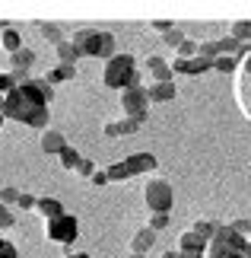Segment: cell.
<instances>
[{
    "instance_id": "6da1fadb",
    "label": "cell",
    "mask_w": 251,
    "mask_h": 258,
    "mask_svg": "<svg viewBox=\"0 0 251 258\" xmlns=\"http://www.w3.org/2000/svg\"><path fill=\"white\" fill-rule=\"evenodd\" d=\"M54 99V86L42 80H26L13 93L4 96V118L23 121L29 127H45L48 124V102Z\"/></svg>"
},
{
    "instance_id": "7a4b0ae2",
    "label": "cell",
    "mask_w": 251,
    "mask_h": 258,
    "mask_svg": "<svg viewBox=\"0 0 251 258\" xmlns=\"http://www.w3.org/2000/svg\"><path fill=\"white\" fill-rule=\"evenodd\" d=\"M70 42L76 45L79 57H105V61H112L118 54L115 51V35L105 32V29H76Z\"/></svg>"
},
{
    "instance_id": "3957f363",
    "label": "cell",
    "mask_w": 251,
    "mask_h": 258,
    "mask_svg": "<svg viewBox=\"0 0 251 258\" xmlns=\"http://www.w3.org/2000/svg\"><path fill=\"white\" fill-rule=\"evenodd\" d=\"M102 83L108 89H121V93L130 86H143V80H140V74H137V61L130 54H115L112 61L105 64Z\"/></svg>"
},
{
    "instance_id": "277c9868",
    "label": "cell",
    "mask_w": 251,
    "mask_h": 258,
    "mask_svg": "<svg viewBox=\"0 0 251 258\" xmlns=\"http://www.w3.org/2000/svg\"><path fill=\"white\" fill-rule=\"evenodd\" d=\"M156 169V156L153 153H130L124 160H118L115 166H108V182H127L134 175H143V172H153Z\"/></svg>"
},
{
    "instance_id": "5b68a950",
    "label": "cell",
    "mask_w": 251,
    "mask_h": 258,
    "mask_svg": "<svg viewBox=\"0 0 251 258\" xmlns=\"http://www.w3.org/2000/svg\"><path fill=\"white\" fill-rule=\"evenodd\" d=\"M143 198H146L149 214H169V211H172V204H175V191H172V185L162 182V178H153V182H146Z\"/></svg>"
},
{
    "instance_id": "8992f818",
    "label": "cell",
    "mask_w": 251,
    "mask_h": 258,
    "mask_svg": "<svg viewBox=\"0 0 251 258\" xmlns=\"http://www.w3.org/2000/svg\"><path fill=\"white\" fill-rule=\"evenodd\" d=\"M45 236L51 242H61V245L76 242V236H79L76 217L73 214H64V217H54V220H45Z\"/></svg>"
},
{
    "instance_id": "52a82bcc",
    "label": "cell",
    "mask_w": 251,
    "mask_h": 258,
    "mask_svg": "<svg viewBox=\"0 0 251 258\" xmlns=\"http://www.w3.org/2000/svg\"><path fill=\"white\" fill-rule=\"evenodd\" d=\"M146 105H149V99H146V89L143 86H130L121 93V112L124 118H134L137 124H143L146 121Z\"/></svg>"
},
{
    "instance_id": "ba28073f",
    "label": "cell",
    "mask_w": 251,
    "mask_h": 258,
    "mask_svg": "<svg viewBox=\"0 0 251 258\" xmlns=\"http://www.w3.org/2000/svg\"><path fill=\"white\" fill-rule=\"evenodd\" d=\"M32 64H35V51H32V48H23V51L10 54V74L16 77V86L26 83V80H32V77H29V67H32Z\"/></svg>"
},
{
    "instance_id": "9c48e42d",
    "label": "cell",
    "mask_w": 251,
    "mask_h": 258,
    "mask_svg": "<svg viewBox=\"0 0 251 258\" xmlns=\"http://www.w3.org/2000/svg\"><path fill=\"white\" fill-rule=\"evenodd\" d=\"M213 71V61H207V57H175L172 61V74H182V77H194V74H207Z\"/></svg>"
},
{
    "instance_id": "30bf717a",
    "label": "cell",
    "mask_w": 251,
    "mask_h": 258,
    "mask_svg": "<svg viewBox=\"0 0 251 258\" xmlns=\"http://www.w3.org/2000/svg\"><path fill=\"white\" fill-rule=\"evenodd\" d=\"M146 71L153 74V83H172V64L165 57H159V54L146 57Z\"/></svg>"
},
{
    "instance_id": "8fae6325",
    "label": "cell",
    "mask_w": 251,
    "mask_h": 258,
    "mask_svg": "<svg viewBox=\"0 0 251 258\" xmlns=\"http://www.w3.org/2000/svg\"><path fill=\"white\" fill-rule=\"evenodd\" d=\"M207 239L194 230H185L182 236H178V252H207Z\"/></svg>"
},
{
    "instance_id": "7c38bea8",
    "label": "cell",
    "mask_w": 251,
    "mask_h": 258,
    "mask_svg": "<svg viewBox=\"0 0 251 258\" xmlns=\"http://www.w3.org/2000/svg\"><path fill=\"white\" fill-rule=\"evenodd\" d=\"M67 147V137L61 134V131H54V127H45V134H42V150L48 153V156H57Z\"/></svg>"
},
{
    "instance_id": "4fadbf2b",
    "label": "cell",
    "mask_w": 251,
    "mask_h": 258,
    "mask_svg": "<svg viewBox=\"0 0 251 258\" xmlns=\"http://www.w3.org/2000/svg\"><path fill=\"white\" fill-rule=\"evenodd\" d=\"M213 239H219V242H226L229 245V249H235V252H245V236H238L235 230H232V226H226V223H219L216 226V236H213Z\"/></svg>"
},
{
    "instance_id": "5bb4252c",
    "label": "cell",
    "mask_w": 251,
    "mask_h": 258,
    "mask_svg": "<svg viewBox=\"0 0 251 258\" xmlns=\"http://www.w3.org/2000/svg\"><path fill=\"white\" fill-rule=\"evenodd\" d=\"M175 80L172 83H149L146 86V99L149 102H169V99H175Z\"/></svg>"
},
{
    "instance_id": "9a60e30c",
    "label": "cell",
    "mask_w": 251,
    "mask_h": 258,
    "mask_svg": "<svg viewBox=\"0 0 251 258\" xmlns=\"http://www.w3.org/2000/svg\"><path fill=\"white\" fill-rule=\"evenodd\" d=\"M153 242H156V233L149 230V226H143V230L134 233V239H130V249H134V255H146L149 249H153Z\"/></svg>"
},
{
    "instance_id": "2e32d148",
    "label": "cell",
    "mask_w": 251,
    "mask_h": 258,
    "mask_svg": "<svg viewBox=\"0 0 251 258\" xmlns=\"http://www.w3.org/2000/svg\"><path fill=\"white\" fill-rule=\"evenodd\" d=\"M140 124L134 118H118V121H108L105 124V137H124V134H137Z\"/></svg>"
},
{
    "instance_id": "e0dca14e",
    "label": "cell",
    "mask_w": 251,
    "mask_h": 258,
    "mask_svg": "<svg viewBox=\"0 0 251 258\" xmlns=\"http://www.w3.org/2000/svg\"><path fill=\"white\" fill-rule=\"evenodd\" d=\"M35 211L45 217V220H54V217H64L67 211H64V204L57 201V198H38L35 201Z\"/></svg>"
},
{
    "instance_id": "ac0fdd59",
    "label": "cell",
    "mask_w": 251,
    "mask_h": 258,
    "mask_svg": "<svg viewBox=\"0 0 251 258\" xmlns=\"http://www.w3.org/2000/svg\"><path fill=\"white\" fill-rule=\"evenodd\" d=\"M73 77H76V67H70V64H57V67H51V71L45 74V83L57 86V83H67V80H73Z\"/></svg>"
},
{
    "instance_id": "d6986e66",
    "label": "cell",
    "mask_w": 251,
    "mask_h": 258,
    "mask_svg": "<svg viewBox=\"0 0 251 258\" xmlns=\"http://www.w3.org/2000/svg\"><path fill=\"white\" fill-rule=\"evenodd\" d=\"M0 48H7L10 54H16V51H23V35H19V29H7V32H0Z\"/></svg>"
},
{
    "instance_id": "ffe728a7",
    "label": "cell",
    "mask_w": 251,
    "mask_h": 258,
    "mask_svg": "<svg viewBox=\"0 0 251 258\" xmlns=\"http://www.w3.org/2000/svg\"><path fill=\"white\" fill-rule=\"evenodd\" d=\"M207 258H245L242 252H235V249H229L226 242H219V239H213L207 245Z\"/></svg>"
},
{
    "instance_id": "44dd1931",
    "label": "cell",
    "mask_w": 251,
    "mask_h": 258,
    "mask_svg": "<svg viewBox=\"0 0 251 258\" xmlns=\"http://www.w3.org/2000/svg\"><path fill=\"white\" fill-rule=\"evenodd\" d=\"M38 32H42L45 42H51L54 48L61 45V42H67V35L61 32V26H54V23H38Z\"/></svg>"
},
{
    "instance_id": "7402d4cb",
    "label": "cell",
    "mask_w": 251,
    "mask_h": 258,
    "mask_svg": "<svg viewBox=\"0 0 251 258\" xmlns=\"http://www.w3.org/2000/svg\"><path fill=\"white\" fill-rule=\"evenodd\" d=\"M57 61H61V64H70V67H73V64L79 61V51H76V45L70 42V38L57 45Z\"/></svg>"
},
{
    "instance_id": "603a6c76",
    "label": "cell",
    "mask_w": 251,
    "mask_h": 258,
    "mask_svg": "<svg viewBox=\"0 0 251 258\" xmlns=\"http://www.w3.org/2000/svg\"><path fill=\"white\" fill-rule=\"evenodd\" d=\"M229 35H232L235 42L248 45V42H251V19H235L232 29H229Z\"/></svg>"
},
{
    "instance_id": "cb8c5ba5",
    "label": "cell",
    "mask_w": 251,
    "mask_h": 258,
    "mask_svg": "<svg viewBox=\"0 0 251 258\" xmlns=\"http://www.w3.org/2000/svg\"><path fill=\"white\" fill-rule=\"evenodd\" d=\"M57 160H61V166H64V169H73V172H76V166H79V163H83V156H79V153L73 150V147H70V144H67V147H64V150H61V153H57Z\"/></svg>"
},
{
    "instance_id": "d4e9b609",
    "label": "cell",
    "mask_w": 251,
    "mask_h": 258,
    "mask_svg": "<svg viewBox=\"0 0 251 258\" xmlns=\"http://www.w3.org/2000/svg\"><path fill=\"white\" fill-rule=\"evenodd\" d=\"M216 226H219V223H213V220H197L194 226H191V230H194V233H200L207 242H213V236H216Z\"/></svg>"
},
{
    "instance_id": "484cf974",
    "label": "cell",
    "mask_w": 251,
    "mask_h": 258,
    "mask_svg": "<svg viewBox=\"0 0 251 258\" xmlns=\"http://www.w3.org/2000/svg\"><path fill=\"white\" fill-rule=\"evenodd\" d=\"M197 54H200V57H207V61H216V57H219V45H216V38H213V42H200Z\"/></svg>"
},
{
    "instance_id": "4316f807",
    "label": "cell",
    "mask_w": 251,
    "mask_h": 258,
    "mask_svg": "<svg viewBox=\"0 0 251 258\" xmlns=\"http://www.w3.org/2000/svg\"><path fill=\"white\" fill-rule=\"evenodd\" d=\"M235 67H238L235 57H216V61H213V71H216V74H232Z\"/></svg>"
},
{
    "instance_id": "83f0119b",
    "label": "cell",
    "mask_w": 251,
    "mask_h": 258,
    "mask_svg": "<svg viewBox=\"0 0 251 258\" xmlns=\"http://www.w3.org/2000/svg\"><path fill=\"white\" fill-rule=\"evenodd\" d=\"M197 42H194V38H185V42L182 45H178V57H197Z\"/></svg>"
},
{
    "instance_id": "f1b7e54d",
    "label": "cell",
    "mask_w": 251,
    "mask_h": 258,
    "mask_svg": "<svg viewBox=\"0 0 251 258\" xmlns=\"http://www.w3.org/2000/svg\"><path fill=\"white\" fill-rule=\"evenodd\" d=\"M13 89H16V77L13 74H10V71H0V93H13Z\"/></svg>"
},
{
    "instance_id": "f546056e",
    "label": "cell",
    "mask_w": 251,
    "mask_h": 258,
    "mask_svg": "<svg viewBox=\"0 0 251 258\" xmlns=\"http://www.w3.org/2000/svg\"><path fill=\"white\" fill-rule=\"evenodd\" d=\"M149 230H153V233H159V230H165V226H169V214H149Z\"/></svg>"
},
{
    "instance_id": "4dcf8cb0",
    "label": "cell",
    "mask_w": 251,
    "mask_h": 258,
    "mask_svg": "<svg viewBox=\"0 0 251 258\" xmlns=\"http://www.w3.org/2000/svg\"><path fill=\"white\" fill-rule=\"evenodd\" d=\"M229 226H232L238 236H245V239L251 236V217H238V220H235V223H229Z\"/></svg>"
},
{
    "instance_id": "1f68e13d",
    "label": "cell",
    "mask_w": 251,
    "mask_h": 258,
    "mask_svg": "<svg viewBox=\"0 0 251 258\" xmlns=\"http://www.w3.org/2000/svg\"><path fill=\"white\" fill-rule=\"evenodd\" d=\"M19 195H23V191H19V188H0V204H16L19 201Z\"/></svg>"
},
{
    "instance_id": "d6a6232c",
    "label": "cell",
    "mask_w": 251,
    "mask_h": 258,
    "mask_svg": "<svg viewBox=\"0 0 251 258\" xmlns=\"http://www.w3.org/2000/svg\"><path fill=\"white\" fill-rule=\"evenodd\" d=\"M162 42H165L169 48H175V51H178V45L185 42V32H182V29H172L169 35H162Z\"/></svg>"
},
{
    "instance_id": "836d02e7",
    "label": "cell",
    "mask_w": 251,
    "mask_h": 258,
    "mask_svg": "<svg viewBox=\"0 0 251 258\" xmlns=\"http://www.w3.org/2000/svg\"><path fill=\"white\" fill-rule=\"evenodd\" d=\"M16 220H13V211H10L7 204H0V230H10Z\"/></svg>"
},
{
    "instance_id": "e575fe53",
    "label": "cell",
    "mask_w": 251,
    "mask_h": 258,
    "mask_svg": "<svg viewBox=\"0 0 251 258\" xmlns=\"http://www.w3.org/2000/svg\"><path fill=\"white\" fill-rule=\"evenodd\" d=\"M0 258H19V249L10 239H0Z\"/></svg>"
},
{
    "instance_id": "d590c367",
    "label": "cell",
    "mask_w": 251,
    "mask_h": 258,
    "mask_svg": "<svg viewBox=\"0 0 251 258\" xmlns=\"http://www.w3.org/2000/svg\"><path fill=\"white\" fill-rule=\"evenodd\" d=\"M76 175H83V178H93V175H96V163H93V160H83V163L76 166Z\"/></svg>"
},
{
    "instance_id": "8d00e7d4",
    "label": "cell",
    "mask_w": 251,
    "mask_h": 258,
    "mask_svg": "<svg viewBox=\"0 0 251 258\" xmlns=\"http://www.w3.org/2000/svg\"><path fill=\"white\" fill-rule=\"evenodd\" d=\"M35 201H38V198H32V195H19V201H16V207H19V211H35Z\"/></svg>"
},
{
    "instance_id": "74e56055",
    "label": "cell",
    "mask_w": 251,
    "mask_h": 258,
    "mask_svg": "<svg viewBox=\"0 0 251 258\" xmlns=\"http://www.w3.org/2000/svg\"><path fill=\"white\" fill-rule=\"evenodd\" d=\"M153 29H156V32H162V35H169V32H172V23H169V19H153Z\"/></svg>"
},
{
    "instance_id": "f35d334b",
    "label": "cell",
    "mask_w": 251,
    "mask_h": 258,
    "mask_svg": "<svg viewBox=\"0 0 251 258\" xmlns=\"http://www.w3.org/2000/svg\"><path fill=\"white\" fill-rule=\"evenodd\" d=\"M89 182H93V185H108V172L105 169H96V175L89 178Z\"/></svg>"
},
{
    "instance_id": "ab89813d",
    "label": "cell",
    "mask_w": 251,
    "mask_h": 258,
    "mask_svg": "<svg viewBox=\"0 0 251 258\" xmlns=\"http://www.w3.org/2000/svg\"><path fill=\"white\" fill-rule=\"evenodd\" d=\"M159 258H182V252H178V249H169V252H162Z\"/></svg>"
},
{
    "instance_id": "60d3db41",
    "label": "cell",
    "mask_w": 251,
    "mask_h": 258,
    "mask_svg": "<svg viewBox=\"0 0 251 258\" xmlns=\"http://www.w3.org/2000/svg\"><path fill=\"white\" fill-rule=\"evenodd\" d=\"M182 258H207V252H182Z\"/></svg>"
},
{
    "instance_id": "b9f144b4",
    "label": "cell",
    "mask_w": 251,
    "mask_h": 258,
    "mask_svg": "<svg viewBox=\"0 0 251 258\" xmlns=\"http://www.w3.org/2000/svg\"><path fill=\"white\" fill-rule=\"evenodd\" d=\"M64 258H89V255H86V252H67Z\"/></svg>"
},
{
    "instance_id": "7bdbcfd3",
    "label": "cell",
    "mask_w": 251,
    "mask_h": 258,
    "mask_svg": "<svg viewBox=\"0 0 251 258\" xmlns=\"http://www.w3.org/2000/svg\"><path fill=\"white\" fill-rule=\"evenodd\" d=\"M242 255H245V258H251V239L245 242V252H242Z\"/></svg>"
},
{
    "instance_id": "ee69618b",
    "label": "cell",
    "mask_w": 251,
    "mask_h": 258,
    "mask_svg": "<svg viewBox=\"0 0 251 258\" xmlns=\"http://www.w3.org/2000/svg\"><path fill=\"white\" fill-rule=\"evenodd\" d=\"M130 258H149V255H134V252H130Z\"/></svg>"
},
{
    "instance_id": "f6af8a7d",
    "label": "cell",
    "mask_w": 251,
    "mask_h": 258,
    "mask_svg": "<svg viewBox=\"0 0 251 258\" xmlns=\"http://www.w3.org/2000/svg\"><path fill=\"white\" fill-rule=\"evenodd\" d=\"M4 121H7V118H4V112H0V124H4Z\"/></svg>"
}]
</instances>
